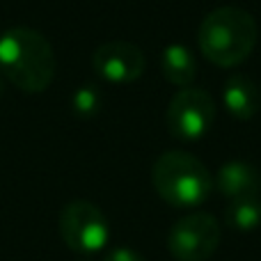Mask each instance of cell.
Instances as JSON below:
<instances>
[{
	"mask_svg": "<svg viewBox=\"0 0 261 261\" xmlns=\"http://www.w3.org/2000/svg\"><path fill=\"white\" fill-rule=\"evenodd\" d=\"M0 73L18 90L39 94L53 83L55 53L32 28H9L0 35Z\"/></svg>",
	"mask_w": 261,
	"mask_h": 261,
	"instance_id": "1",
	"label": "cell"
},
{
	"mask_svg": "<svg viewBox=\"0 0 261 261\" xmlns=\"http://www.w3.org/2000/svg\"><path fill=\"white\" fill-rule=\"evenodd\" d=\"M259 39L257 21L243 7L225 5L204 16L197 32L202 55L211 64L231 69L243 64Z\"/></svg>",
	"mask_w": 261,
	"mask_h": 261,
	"instance_id": "2",
	"label": "cell"
},
{
	"mask_svg": "<svg viewBox=\"0 0 261 261\" xmlns=\"http://www.w3.org/2000/svg\"><path fill=\"white\" fill-rule=\"evenodd\" d=\"M151 181L158 197L174 208L202 206L213 190L206 165L188 151L161 153L153 163Z\"/></svg>",
	"mask_w": 261,
	"mask_h": 261,
	"instance_id": "3",
	"label": "cell"
},
{
	"mask_svg": "<svg viewBox=\"0 0 261 261\" xmlns=\"http://www.w3.org/2000/svg\"><path fill=\"white\" fill-rule=\"evenodd\" d=\"M222 239V227L211 213H190L172 225L167 250L176 261H208Z\"/></svg>",
	"mask_w": 261,
	"mask_h": 261,
	"instance_id": "4",
	"label": "cell"
},
{
	"mask_svg": "<svg viewBox=\"0 0 261 261\" xmlns=\"http://www.w3.org/2000/svg\"><path fill=\"white\" fill-rule=\"evenodd\" d=\"M62 241L78 254H96L108 245L110 227L106 216L92 202L76 199L69 202L60 213Z\"/></svg>",
	"mask_w": 261,
	"mask_h": 261,
	"instance_id": "5",
	"label": "cell"
},
{
	"mask_svg": "<svg viewBox=\"0 0 261 261\" xmlns=\"http://www.w3.org/2000/svg\"><path fill=\"white\" fill-rule=\"evenodd\" d=\"M216 117L211 94L199 87H181L167 106L165 122L170 133L181 142H195L208 133Z\"/></svg>",
	"mask_w": 261,
	"mask_h": 261,
	"instance_id": "6",
	"label": "cell"
},
{
	"mask_svg": "<svg viewBox=\"0 0 261 261\" xmlns=\"http://www.w3.org/2000/svg\"><path fill=\"white\" fill-rule=\"evenodd\" d=\"M92 67L103 81L115 85H126L144 73L147 58L135 44L124 39H113L101 44L92 55Z\"/></svg>",
	"mask_w": 261,
	"mask_h": 261,
	"instance_id": "7",
	"label": "cell"
},
{
	"mask_svg": "<svg viewBox=\"0 0 261 261\" xmlns=\"http://www.w3.org/2000/svg\"><path fill=\"white\" fill-rule=\"evenodd\" d=\"M216 186H218V190L229 199L259 197L261 195V172L252 163L229 161L218 170Z\"/></svg>",
	"mask_w": 261,
	"mask_h": 261,
	"instance_id": "8",
	"label": "cell"
},
{
	"mask_svg": "<svg viewBox=\"0 0 261 261\" xmlns=\"http://www.w3.org/2000/svg\"><path fill=\"white\" fill-rule=\"evenodd\" d=\"M222 101L227 113L239 122H248L261 108V92L245 73H231L222 85Z\"/></svg>",
	"mask_w": 261,
	"mask_h": 261,
	"instance_id": "9",
	"label": "cell"
},
{
	"mask_svg": "<svg viewBox=\"0 0 261 261\" xmlns=\"http://www.w3.org/2000/svg\"><path fill=\"white\" fill-rule=\"evenodd\" d=\"M161 71L167 83L176 87H190L197 73V62L188 46L170 44L161 53Z\"/></svg>",
	"mask_w": 261,
	"mask_h": 261,
	"instance_id": "10",
	"label": "cell"
},
{
	"mask_svg": "<svg viewBox=\"0 0 261 261\" xmlns=\"http://www.w3.org/2000/svg\"><path fill=\"white\" fill-rule=\"evenodd\" d=\"M225 220L236 231H252L261 225V199L243 197L231 199L225 208Z\"/></svg>",
	"mask_w": 261,
	"mask_h": 261,
	"instance_id": "11",
	"label": "cell"
},
{
	"mask_svg": "<svg viewBox=\"0 0 261 261\" xmlns=\"http://www.w3.org/2000/svg\"><path fill=\"white\" fill-rule=\"evenodd\" d=\"M73 110L83 117H92V115L99 110L101 106V99H99V92L94 87H81V90L73 94V101H71Z\"/></svg>",
	"mask_w": 261,
	"mask_h": 261,
	"instance_id": "12",
	"label": "cell"
},
{
	"mask_svg": "<svg viewBox=\"0 0 261 261\" xmlns=\"http://www.w3.org/2000/svg\"><path fill=\"white\" fill-rule=\"evenodd\" d=\"M103 261H144V257L130 248H115L106 254Z\"/></svg>",
	"mask_w": 261,
	"mask_h": 261,
	"instance_id": "13",
	"label": "cell"
},
{
	"mask_svg": "<svg viewBox=\"0 0 261 261\" xmlns=\"http://www.w3.org/2000/svg\"><path fill=\"white\" fill-rule=\"evenodd\" d=\"M0 92H3V83H0Z\"/></svg>",
	"mask_w": 261,
	"mask_h": 261,
	"instance_id": "14",
	"label": "cell"
}]
</instances>
